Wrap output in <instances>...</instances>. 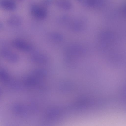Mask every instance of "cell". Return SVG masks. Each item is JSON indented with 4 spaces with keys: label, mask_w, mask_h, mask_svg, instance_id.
Instances as JSON below:
<instances>
[{
    "label": "cell",
    "mask_w": 126,
    "mask_h": 126,
    "mask_svg": "<svg viewBox=\"0 0 126 126\" xmlns=\"http://www.w3.org/2000/svg\"><path fill=\"white\" fill-rule=\"evenodd\" d=\"M53 3L58 8L65 11L73 10L74 6L71 0H53Z\"/></svg>",
    "instance_id": "2"
},
{
    "label": "cell",
    "mask_w": 126,
    "mask_h": 126,
    "mask_svg": "<svg viewBox=\"0 0 126 126\" xmlns=\"http://www.w3.org/2000/svg\"><path fill=\"white\" fill-rule=\"evenodd\" d=\"M0 53L2 56L10 62H15L19 59L18 56L17 54L8 50L3 49L1 50Z\"/></svg>",
    "instance_id": "6"
},
{
    "label": "cell",
    "mask_w": 126,
    "mask_h": 126,
    "mask_svg": "<svg viewBox=\"0 0 126 126\" xmlns=\"http://www.w3.org/2000/svg\"><path fill=\"white\" fill-rule=\"evenodd\" d=\"M49 37L50 39L55 42H60L63 40V37L60 34L56 32H53L49 34Z\"/></svg>",
    "instance_id": "7"
},
{
    "label": "cell",
    "mask_w": 126,
    "mask_h": 126,
    "mask_svg": "<svg viewBox=\"0 0 126 126\" xmlns=\"http://www.w3.org/2000/svg\"><path fill=\"white\" fill-rule=\"evenodd\" d=\"M30 12L33 18L39 20L45 19L48 15L47 8L43 4H35L32 5L30 8Z\"/></svg>",
    "instance_id": "1"
},
{
    "label": "cell",
    "mask_w": 126,
    "mask_h": 126,
    "mask_svg": "<svg viewBox=\"0 0 126 126\" xmlns=\"http://www.w3.org/2000/svg\"><path fill=\"white\" fill-rule=\"evenodd\" d=\"M32 60L33 62L39 64H44L47 62L48 58L45 54L38 52H35L32 55Z\"/></svg>",
    "instance_id": "4"
},
{
    "label": "cell",
    "mask_w": 126,
    "mask_h": 126,
    "mask_svg": "<svg viewBox=\"0 0 126 126\" xmlns=\"http://www.w3.org/2000/svg\"><path fill=\"white\" fill-rule=\"evenodd\" d=\"M16 7V4L14 0H0V7L4 10L13 11Z\"/></svg>",
    "instance_id": "5"
},
{
    "label": "cell",
    "mask_w": 126,
    "mask_h": 126,
    "mask_svg": "<svg viewBox=\"0 0 126 126\" xmlns=\"http://www.w3.org/2000/svg\"><path fill=\"white\" fill-rule=\"evenodd\" d=\"M12 44L16 48L24 51H29L33 49V47L31 45L22 39H15L12 41Z\"/></svg>",
    "instance_id": "3"
},
{
    "label": "cell",
    "mask_w": 126,
    "mask_h": 126,
    "mask_svg": "<svg viewBox=\"0 0 126 126\" xmlns=\"http://www.w3.org/2000/svg\"><path fill=\"white\" fill-rule=\"evenodd\" d=\"M8 22L10 25L16 26L20 24L21 21L20 19L18 17H13L10 18Z\"/></svg>",
    "instance_id": "8"
},
{
    "label": "cell",
    "mask_w": 126,
    "mask_h": 126,
    "mask_svg": "<svg viewBox=\"0 0 126 126\" xmlns=\"http://www.w3.org/2000/svg\"></svg>",
    "instance_id": "9"
}]
</instances>
